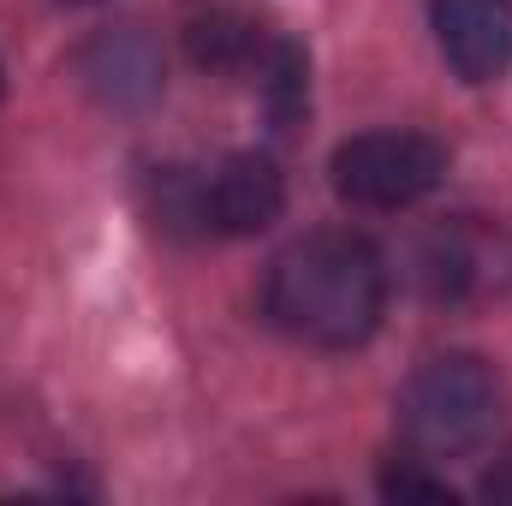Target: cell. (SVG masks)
I'll list each match as a JSON object with an SVG mask.
<instances>
[{
    "instance_id": "cell-3",
    "label": "cell",
    "mask_w": 512,
    "mask_h": 506,
    "mask_svg": "<svg viewBox=\"0 0 512 506\" xmlns=\"http://www.w3.org/2000/svg\"><path fill=\"white\" fill-rule=\"evenodd\" d=\"M417 280L447 310H477L512 292V227L495 215H447L417 245Z\"/></svg>"
},
{
    "instance_id": "cell-6",
    "label": "cell",
    "mask_w": 512,
    "mask_h": 506,
    "mask_svg": "<svg viewBox=\"0 0 512 506\" xmlns=\"http://www.w3.org/2000/svg\"><path fill=\"white\" fill-rule=\"evenodd\" d=\"M78 84L102 108H149L161 96V48L143 30H96L78 48Z\"/></svg>"
},
{
    "instance_id": "cell-10",
    "label": "cell",
    "mask_w": 512,
    "mask_h": 506,
    "mask_svg": "<svg viewBox=\"0 0 512 506\" xmlns=\"http://www.w3.org/2000/svg\"><path fill=\"white\" fill-rule=\"evenodd\" d=\"M382 495H387V501H453L447 477H429V471H423V459H417V465L387 471V477H382Z\"/></svg>"
},
{
    "instance_id": "cell-11",
    "label": "cell",
    "mask_w": 512,
    "mask_h": 506,
    "mask_svg": "<svg viewBox=\"0 0 512 506\" xmlns=\"http://www.w3.org/2000/svg\"><path fill=\"white\" fill-rule=\"evenodd\" d=\"M483 495H489V501H501V506H512V453L501 459V465H495V471H489Z\"/></svg>"
},
{
    "instance_id": "cell-4",
    "label": "cell",
    "mask_w": 512,
    "mask_h": 506,
    "mask_svg": "<svg viewBox=\"0 0 512 506\" xmlns=\"http://www.w3.org/2000/svg\"><path fill=\"white\" fill-rule=\"evenodd\" d=\"M447 179V143L429 131H364L334 149V191L352 209H411Z\"/></svg>"
},
{
    "instance_id": "cell-8",
    "label": "cell",
    "mask_w": 512,
    "mask_h": 506,
    "mask_svg": "<svg viewBox=\"0 0 512 506\" xmlns=\"http://www.w3.org/2000/svg\"><path fill=\"white\" fill-rule=\"evenodd\" d=\"M268 48H274V36L245 6L215 0V6H191L185 12V54L197 66H209V72H256L268 60Z\"/></svg>"
},
{
    "instance_id": "cell-7",
    "label": "cell",
    "mask_w": 512,
    "mask_h": 506,
    "mask_svg": "<svg viewBox=\"0 0 512 506\" xmlns=\"http://www.w3.org/2000/svg\"><path fill=\"white\" fill-rule=\"evenodd\" d=\"M203 197H209V233H227V239H251L262 227L280 221L286 209V179L274 167V155L262 149H239L215 167V179H203Z\"/></svg>"
},
{
    "instance_id": "cell-5",
    "label": "cell",
    "mask_w": 512,
    "mask_h": 506,
    "mask_svg": "<svg viewBox=\"0 0 512 506\" xmlns=\"http://www.w3.org/2000/svg\"><path fill=\"white\" fill-rule=\"evenodd\" d=\"M429 30L465 84H489L512 66V0H429Z\"/></svg>"
},
{
    "instance_id": "cell-2",
    "label": "cell",
    "mask_w": 512,
    "mask_h": 506,
    "mask_svg": "<svg viewBox=\"0 0 512 506\" xmlns=\"http://www.w3.org/2000/svg\"><path fill=\"white\" fill-rule=\"evenodd\" d=\"M501 411H507L501 376L471 352L429 358L423 370H411L405 393H399V429L423 465L489 453L501 435Z\"/></svg>"
},
{
    "instance_id": "cell-9",
    "label": "cell",
    "mask_w": 512,
    "mask_h": 506,
    "mask_svg": "<svg viewBox=\"0 0 512 506\" xmlns=\"http://www.w3.org/2000/svg\"><path fill=\"white\" fill-rule=\"evenodd\" d=\"M256 84H262L268 120H274L280 131H292L298 120H304V102H310V60H304L292 42H280V36H274L268 60L256 66Z\"/></svg>"
},
{
    "instance_id": "cell-12",
    "label": "cell",
    "mask_w": 512,
    "mask_h": 506,
    "mask_svg": "<svg viewBox=\"0 0 512 506\" xmlns=\"http://www.w3.org/2000/svg\"><path fill=\"white\" fill-rule=\"evenodd\" d=\"M72 6H84V0H72Z\"/></svg>"
},
{
    "instance_id": "cell-1",
    "label": "cell",
    "mask_w": 512,
    "mask_h": 506,
    "mask_svg": "<svg viewBox=\"0 0 512 506\" xmlns=\"http://www.w3.org/2000/svg\"><path fill=\"white\" fill-rule=\"evenodd\" d=\"M268 316L316 352H352L382 328L387 262L358 233H304L268 268Z\"/></svg>"
}]
</instances>
